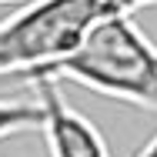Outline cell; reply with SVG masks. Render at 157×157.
<instances>
[{"mask_svg": "<svg viewBox=\"0 0 157 157\" xmlns=\"http://www.w3.org/2000/svg\"><path fill=\"white\" fill-rule=\"evenodd\" d=\"M24 127H40V104L37 100H0V137L17 134Z\"/></svg>", "mask_w": 157, "mask_h": 157, "instance_id": "4", "label": "cell"}, {"mask_svg": "<svg viewBox=\"0 0 157 157\" xmlns=\"http://www.w3.org/2000/svg\"><path fill=\"white\" fill-rule=\"evenodd\" d=\"M107 13H124L117 0H40L0 24V74H24L74 54L84 33Z\"/></svg>", "mask_w": 157, "mask_h": 157, "instance_id": "2", "label": "cell"}, {"mask_svg": "<svg viewBox=\"0 0 157 157\" xmlns=\"http://www.w3.org/2000/svg\"><path fill=\"white\" fill-rule=\"evenodd\" d=\"M27 84L37 90V104H40V130L47 137L50 157H110L100 130H97L80 110H74L63 100L57 77L50 74H37Z\"/></svg>", "mask_w": 157, "mask_h": 157, "instance_id": "3", "label": "cell"}, {"mask_svg": "<svg viewBox=\"0 0 157 157\" xmlns=\"http://www.w3.org/2000/svg\"><path fill=\"white\" fill-rule=\"evenodd\" d=\"M37 74L67 77L104 97L130 100L157 110V50L134 27L130 13H107L84 33L80 47L60 60L13 74L17 80H30Z\"/></svg>", "mask_w": 157, "mask_h": 157, "instance_id": "1", "label": "cell"}, {"mask_svg": "<svg viewBox=\"0 0 157 157\" xmlns=\"http://www.w3.org/2000/svg\"><path fill=\"white\" fill-rule=\"evenodd\" d=\"M0 3H24V0H0Z\"/></svg>", "mask_w": 157, "mask_h": 157, "instance_id": "5", "label": "cell"}]
</instances>
